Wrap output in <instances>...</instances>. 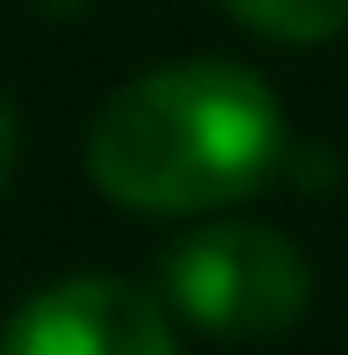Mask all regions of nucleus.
<instances>
[{
  "mask_svg": "<svg viewBox=\"0 0 348 355\" xmlns=\"http://www.w3.org/2000/svg\"><path fill=\"white\" fill-rule=\"evenodd\" d=\"M218 8L276 44H327L348 29V0H218Z\"/></svg>",
  "mask_w": 348,
  "mask_h": 355,
  "instance_id": "nucleus-4",
  "label": "nucleus"
},
{
  "mask_svg": "<svg viewBox=\"0 0 348 355\" xmlns=\"http://www.w3.org/2000/svg\"><path fill=\"white\" fill-rule=\"evenodd\" d=\"M160 304L218 341H268L312 304V268L268 225H196L160 254Z\"/></svg>",
  "mask_w": 348,
  "mask_h": 355,
  "instance_id": "nucleus-2",
  "label": "nucleus"
},
{
  "mask_svg": "<svg viewBox=\"0 0 348 355\" xmlns=\"http://www.w3.org/2000/svg\"><path fill=\"white\" fill-rule=\"evenodd\" d=\"M8 174H15V109L0 94V189H8Z\"/></svg>",
  "mask_w": 348,
  "mask_h": 355,
  "instance_id": "nucleus-5",
  "label": "nucleus"
},
{
  "mask_svg": "<svg viewBox=\"0 0 348 355\" xmlns=\"http://www.w3.org/2000/svg\"><path fill=\"white\" fill-rule=\"evenodd\" d=\"M0 355H174V319L138 283L66 276L8 319Z\"/></svg>",
  "mask_w": 348,
  "mask_h": 355,
  "instance_id": "nucleus-3",
  "label": "nucleus"
},
{
  "mask_svg": "<svg viewBox=\"0 0 348 355\" xmlns=\"http://www.w3.org/2000/svg\"><path fill=\"white\" fill-rule=\"evenodd\" d=\"M290 159V123L261 73L225 58H182L102 102L87 174L109 203L146 218H203L247 203Z\"/></svg>",
  "mask_w": 348,
  "mask_h": 355,
  "instance_id": "nucleus-1",
  "label": "nucleus"
}]
</instances>
